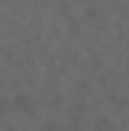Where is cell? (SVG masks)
<instances>
[{"mask_svg":"<svg viewBox=\"0 0 129 131\" xmlns=\"http://www.w3.org/2000/svg\"><path fill=\"white\" fill-rule=\"evenodd\" d=\"M13 103H18V108H20V111H31V106H33L31 98H25L23 93H18V96L13 98Z\"/></svg>","mask_w":129,"mask_h":131,"instance_id":"obj_1","label":"cell"},{"mask_svg":"<svg viewBox=\"0 0 129 131\" xmlns=\"http://www.w3.org/2000/svg\"><path fill=\"white\" fill-rule=\"evenodd\" d=\"M99 131H112V121H106V118H99Z\"/></svg>","mask_w":129,"mask_h":131,"instance_id":"obj_2","label":"cell"},{"mask_svg":"<svg viewBox=\"0 0 129 131\" xmlns=\"http://www.w3.org/2000/svg\"><path fill=\"white\" fill-rule=\"evenodd\" d=\"M41 131H56V124H53V121H46V124H43V129Z\"/></svg>","mask_w":129,"mask_h":131,"instance_id":"obj_3","label":"cell"}]
</instances>
